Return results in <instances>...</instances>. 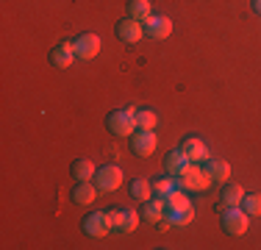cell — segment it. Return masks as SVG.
Listing matches in <instances>:
<instances>
[{
	"instance_id": "1",
	"label": "cell",
	"mask_w": 261,
	"mask_h": 250,
	"mask_svg": "<svg viewBox=\"0 0 261 250\" xmlns=\"http://www.w3.org/2000/svg\"><path fill=\"white\" fill-rule=\"evenodd\" d=\"M164 217L172 225H189L192 217H195V209H192V200L186 197L184 189H175L164 197Z\"/></svg>"
},
{
	"instance_id": "2",
	"label": "cell",
	"mask_w": 261,
	"mask_h": 250,
	"mask_svg": "<svg viewBox=\"0 0 261 250\" xmlns=\"http://www.w3.org/2000/svg\"><path fill=\"white\" fill-rule=\"evenodd\" d=\"M136 109H114L109 111V117H106V128H109L111 136H117V139H125L136 131V117H134Z\"/></svg>"
},
{
	"instance_id": "3",
	"label": "cell",
	"mask_w": 261,
	"mask_h": 250,
	"mask_svg": "<svg viewBox=\"0 0 261 250\" xmlns=\"http://www.w3.org/2000/svg\"><path fill=\"white\" fill-rule=\"evenodd\" d=\"M178 189H184V192H206L211 184H214V181L208 178L206 175V170H203V167H197L195 161H189V164H186V170L178 175Z\"/></svg>"
},
{
	"instance_id": "4",
	"label": "cell",
	"mask_w": 261,
	"mask_h": 250,
	"mask_svg": "<svg viewBox=\"0 0 261 250\" xmlns=\"http://www.w3.org/2000/svg\"><path fill=\"white\" fill-rule=\"evenodd\" d=\"M156 145H159V139H156V134H153L150 128H136L134 134L128 136L130 153L139 156V159H150L153 150H156Z\"/></svg>"
},
{
	"instance_id": "5",
	"label": "cell",
	"mask_w": 261,
	"mask_h": 250,
	"mask_svg": "<svg viewBox=\"0 0 261 250\" xmlns=\"http://www.w3.org/2000/svg\"><path fill=\"white\" fill-rule=\"evenodd\" d=\"M220 222H222V231H225V234L242 236L247 231V225H250V217H247V211L239 209V206H228V209L222 211Z\"/></svg>"
},
{
	"instance_id": "6",
	"label": "cell",
	"mask_w": 261,
	"mask_h": 250,
	"mask_svg": "<svg viewBox=\"0 0 261 250\" xmlns=\"http://www.w3.org/2000/svg\"><path fill=\"white\" fill-rule=\"evenodd\" d=\"M81 231H84L86 236H92V239H100L111 231V220L106 211H92V214H86L84 220H81Z\"/></svg>"
},
{
	"instance_id": "7",
	"label": "cell",
	"mask_w": 261,
	"mask_h": 250,
	"mask_svg": "<svg viewBox=\"0 0 261 250\" xmlns=\"http://www.w3.org/2000/svg\"><path fill=\"white\" fill-rule=\"evenodd\" d=\"M72 50H75V59H84V61L95 59V56L100 53V36L84 31V34H78L75 39H72Z\"/></svg>"
},
{
	"instance_id": "8",
	"label": "cell",
	"mask_w": 261,
	"mask_h": 250,
	"mask_svg": "<svg viewBox=\"0 0 261 250\" xmlns=\"http://www.w3.org/2000/svg\"><path fill=\"white\" fill-rule=\"evenodd\" d=\"M95 186L100 192H114L117 186L122 184V170L117 164H103V167H97V172H95Z\"/></svg>"
},
{
	"instance_id": "9",
	"label": "cell",
	"mask_w": 261,
	"mask_h": 250,
	"mask_svg": "<svg viewBox=\"0 0 261 250\" xmlns=\"http://www.w3.org/2000/svg\"><path fill=\"white\" fill-rule=\"evenodd\" d=\"M114 34H117V39L125 42V45H136V42L145 36V25H142L139 20H130V17H125V20L117 22Z\"/></svg>"
},
{
	"instance_id": "10",
	"label": "cell",
	"mask_w": 261,
	"mask_h": 250,
	"mask_svg": "<svg viewBox=\"0 0 261 250\" xmlns=\"http://www.w3.org/2000/svg\"><path fill=\"white\" fill-rule=\"evenodd\" d=\"M145 34L150 36V39H167V36L172 34V20H167V17H161V14H150L145 20Z\"/></svg>"
},
{
	"instance_id": "11",
	"label": "cell",
	"mask_w": 261,
	"mask_h": 250,
	"mask_svg": "<svg viewBox=\"0 0 261 250\" xmlns=\"http://www.w3.org/2000/svg\"><path fill=\"white\" fill-rule=\"evenodd\" d=\"M181 150H184L186 159L195 161V164H200V161L208 159V147H206V142H203L200 136H186V139L181 142Z\"/></svg>"
},
{
	"instance_id": "12",
	"label": "cell",
	"mask_w": 261,
	"mask_h": 250,
	"mask_svg": "<svg viewBox=\"0 0 261 250\" xmlns=\"http://www.w3.org/2000/svg\"><path fill=\"white\" fill-rule=\"evenodd\" d=\"M97 192L100 189L95 186V181H75V186H72V192H70V200L78 206H89V203H95Z\"/></svg>"
},
{
	"instance_id": "13",
	"label": "cell",
	"mask_w": 261,
	"mask_h": 250,
	"mask_svg": "<svg viewBox=\"0 0 261 250\" xmlns=\"http://www.w3.org/2000/svg\"><path fill=\"white\" fill-rule=\"evenodd\" d=\"M50 64L59 67V70H67V67H72V61H75V50H72V42H61V45H53L50 50Z\"/></svg>"
},
{
	"instance_id": "14",
	"label": "cell",
	"mask_w": 261,
	"mask_h": 250,
	"mask_svg": "<svg viewBox=\"0 0 261 250\" xmlns=\"http://www.w3.org/2000/svg\"><path fill=\"white\" fill-rule=\"evenodd\" d=\"M203 170H206V175L211 181H217V184H225L228 178H231V164H228L225 159H208L203 161Z\"/></svg>"
},
{
	"instance_id": "15",
	"label": "cell",
	"mask_w": 261,
	"mask_h": 250,
	"mask_svg": "<svg viewBox=\"0 0 261 250\" xmlns=\"http://www.w3.org/2000/svg\"><path fill=\"white\" fill-rule=\"evenodd\" d=\"M139 217H142L145 222H161V220H164V197H156V195H153L150 200H142Z\"/></svg>"
},
{
	"instance_id": "16",
	"label": "cell",
	"mask_w": 261,
	"mask_h": 250,
	"mask_svg": "<svg viewBox=\"0 0 261 250\" xmlns=\"http://www.w3.org/2000/svg\"><path fill=\"white\" fill-rule=\"evenodd\" d=\"M186 164H189V159L184 156L181 147H178V150H170V153L164 156V172L172 175V178H178V175L186 170Z\"/></svg>"
},
{
	"instance_id": "17",
	"label": "cell",
	"mask_w": 261,
	"mask_h": 250,
	"mask_svg": "<svg viewBox=\"0 0 261 250\" xmlns=\"http://www.w3.org/2000/svg\"><path fill=\"white\" fill-rule=\"evenodd\" d=\"M95 172H97V167L92 164L89 159H75L70 164V175L75 181H92V178H95Z\"/></svg>"
},
{
	"instance_id": "18",
	"label": "cell",
	"mask_w": 261,
	"mask_h": 250,
	"mask_svg": "<svg viewBox=\"0 0 261 250\" xmlns=\"http://www.w3.org/2000/svg\"><path fill=\"white\" fill-rule=\"evenodd\" d=\"M220 200L225 206H242V200H245V189H242L239 184H231V181H225L222 184V195Z\"/></svg>"
},
{
	"instance_id": "19",
	"label": "cell",
	"mask_w": 261,
	"mask_h": 250,
	"mask_svg": "<svg viewBox=\"0 0 261 250\" xmlns=\"http://www.w3.org/2000/svg\"><path fill=\"white\" fill-rule=\"evenodd\" d=\"M128 192H130V197L139 200V203L153 197V186H150V181H147V178H134L128 184Z\"/></svg>"
},
{
	"instance_id": "20",
	"label": "cell",
	"mask_w": 261,
	"mask_h": 250,
	"mask_svg": "<svg viewBox=\"0 0 261 250\" xmlns=\"http://www.w3.org/2000/svg\"><path fill=\"white\" fill-rule=\"evenodd\" d=\"M125 11H128L130 20H139V22H145L147 17L153 14V11H150V0H128Z\"/></svg>"
},
{
	"instance_id": "21",
	"label": "cell",
	"mask_w": 261,
	"mask_h": 250,
	"mask_svg": "<svg viewBox=\"0 0 261 250\" xmlns=\"http://www.w3.org/2000/svg\"><path fill=\"white\" fill-rule=\"evenodd\" d=\"M150 186H153V195L156 197H167L170 192L178 189V181L172 178V175H164V178H153Z\"/></svg>"
},
{
	"instance_id": "22",
	"label": "cell",
	"mask_w": 261,
	"mask_h": 250,
	"mask_svg": "<svg viewBox=\"0 0 261 250\" xmlns=\"http://www.w3.org/2000/svg\"><path fill=\"white\" fill-rule=\"evenodd\" d=\"M134 117H136V128H150V131H156V125H159L156 111H150V109H136Z\"/></svg>"
},
{
	"instance_id": "23",
	"label": "cell",
	"mask_w": 261,
	"mask_h": 250,
	"mask_svg": "<svg viewBox=\"0 0 261 250\" xmlns=\"http://www.w3.org/2000/svg\"><path fill=\"white\" fill-rule=\"evenodd\" d=\"M242 209L247 211V217H261V195H245Z\"/></svg>"
},
{
	"instance_id": "24",
	"label": "cell",
	"mask_w": 261,
	"mask_h": 250,
	"mask_svg": "<svg viewBox=\"0 0 261 250\" xmlns=\"http://www.w3.org/2000/svg\"><path fill=\"white\" fill-rule=\"evenodd\" d=\"M136 225H139V214H136L134 209H125V222H122V234H130V231H136Z\"/></svg>"
},
{
	"instance_id": "25",
	"label": "cell",
	"mask_w": 261,
	"mask_h": 250,
	"mask_svg": "<svg viewBox=\"0 0 261 250\" xmlns=\"http://www.w3.org/2000/svg\"><path fill=\"white\" fill-rule=\"evenodd\" d=\"M106 214H109V220H111V228H117V231L122 228V222H125V209H106Z\"/></svg>"
},
{
	"instance_id": "26",
	"label": "cell",
	"mask_w": 261,
	"mask_h": 250,
	"mask_svg": "<svg viewBox=\"0 0 261 250\" xmlns=\"http://www.w3.org/2000/svg\"><path fill=\"white\" fill-rule=\"evenodd\" d=\"M253 11H256V14H261V0H253Z\"/></svg>"
}]
</instances>
